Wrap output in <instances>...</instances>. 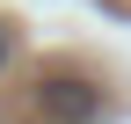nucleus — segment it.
<instances>
[{
    "label": "nucleus",
    "mask_w": 131,
    "mask_h": 124,
    "mask_svg": "<svg viewBox=\"0 0 131 124\" xmlns=\"http://www.w3.org/2000/svg\"><path fill=\"white\" fill-rule=\"evenodd\" d=\"M37 117L44 124H95L102 117V88L95 80H37Z\"/></svg>",
    "instance_id": "f257e3e1"
},
{
    "label": "nucleus",
    "mask_w": 131,
    "mask_h": 124,
    "mask_svg": "<svg viewBox=\"0 0 131 124\" xmlns=\"http://www.w3.org/2000/svg\"><path fill=\"white\" fill-rule=\"evenodd\" d=\"M7 51H15V44H7V29H0V66H7Z\"/></svg>",
    "instance_id": "f03ea898"
}]
</instances>
